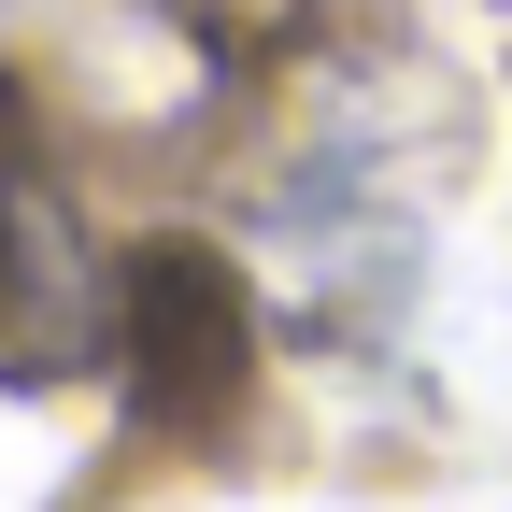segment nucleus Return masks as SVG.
I'll list each match as a JSON object with an SVG mask.
<instances>
[{
	"mask_svg": "<svg viewBox=\"0 0 512 512\" xmlns=\"http://www.w3.org/2000/svg\"><path fill=\"white\" fill-rule=\"evenodd\" d=\"M0 328H29V356H86L100 342V242L57 200L43 143L0 100Z\"/></svg>",
	"mask_w": 512,
	"mask_h": 512,
	"instance_id": "nucleus-1",
	"label": "nucleus"
}]
</instances>
